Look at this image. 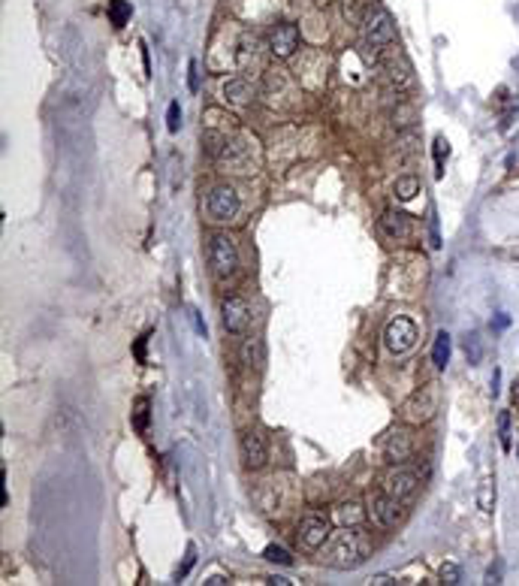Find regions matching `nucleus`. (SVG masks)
<instances>
[{
  "label": "nucleus",
  "instance_id": "obj_1",
  "mask_svg": "<svg viewBox=\"0 0 519 586\" xmlns=\"http://www.w3.org/2000/svg\"><path fill=\"white\" fill-rule=\"evenodd\" d=\"M372 553V541L365 532H357V529H341L335 532L332 538L323 544V562L329 568H338V571H350L365 562V556Z\"/></svg>",
  "mask_w": 519,
  "mask_h": 586
},
{
  "label": "nucleus",
  "instance_id": "obj_2",
  "mask_svg": "<svg viewBox=\"0 0 519 586\" xmlns=\"http://www.w3.org/2000/svg\"><path fill=\"white\" fill-rule=\"evenodd\" d=\"M206 254H209V269H211V275L218 278V282H226V278L236 275V269H238V248H236V242L226 233H211Z\"/></svg>",
  "mask_w": 519,
  "mask_h": 586
},
{
  "label": "nucleus",
  "instance_id": "obj_3",
  "mask_svg": "<svg viewBox=\"0 0 519 586\" xmlns=\"http://www.w3.org/2000/svg\"><path fill=\"white\" fill-rule=\"evenodd\" d=\"M438 414V384H426L414 393V396L402 405V420L411 426L429 423Z\"/></svg>",
  "mask_w": 519,
  "mask_h": 586
},
{
  "label": "nucleus",
  "instance_id": "obj_4",
  "mask_svg": "<svg viewBox=\"0 0 519 586\" xmlns=\"http://www.w3.org/2000/svg\"><path fill=\"white\" fill-rule=\"evenodd\" d=\"M420 483H423V475H420V468L416 466H392L387 475H384V493H389L392 499H411V495L420 490Z\"/></svg>",
  "mask_w": 519,
  "mask_h": 586
},
{
  "label": "nucleus",
  "instance_id": "obj_5",
  "mask_svg": "<svg viewBox=\"0 0 519 586\" xmlns=\"http://www.w3.org/2000/svg\"><path fill=\"white\" fill-rule=\"evenodd\" d=\"M416 339H420V329L411 317H392V321L384 327V348L389 354H408Z\"/></svg>",
  "mask_w": 519,
  "mask_h": 586
},
{
  "label": "nucleus",
  "instance_id": "obj_6",
  "mask_svg": "<svg viewBox=\"0 0 519 586\" xmlns=\"http://www.w3.org/2000/svg\"><path fill=\"white\" fill-rule=\"evenodd\" d=\"M362 28V40L365 46L372 48H387L392 46V40H396V28H392V19L387 16V12L381 6H374L369 16H365V21L360 24Z\"/></svg>",
  "mask_w": 519,
  "mask_h": 586
},
{
  "label": "nucleus",
  "instance_id": "obj_7",
  "mask_svg": "<svg viewBox=\"0 0 519 586\" xmlns=\"http://www.w3.org/2000/svg\"><path fill=\"white\" fill-rule=\"evenodd\" d=\"M221 321L230 336H245L251 324V305L242 297H226L221 302Z\"/></svg>",
  "mask_w": 519,
  "mask_h": 586
},
{
  "label": "nucleus",
  "instance_id": "obj_8",
  "mask_svg": "<svg viewBox=\"0 0 519 586\" xmlns=\"http://www.w3.org/2000/svg\"><path fill=\"white\" fill-rule=\"evenodd\" d=\"M209 215L211 221H233L238 215V194L233 185H214L209 190Z\"/></svg>",
  "mask_w": 519,
  "mask_h": 586
},
{
  "label": "nucleus",
  "instance_id": "obj_9",
  "mask_svg": "<svg viewBox=\"0 0 519 586\" xmlns=\"http://www.w3.org/2000/svg\"><path fill=\"white\" fill-rule=\"evenodd\" d=\"M296 538L299 544L305 547V550H320V547L329 541V520L318 511H311L302 517V523H299V532H296Z\"/></svg>",
  "mask_w": 519,
  "mask_h": 586
},
{
  "label": "nucleus",
  "instance_id": "obj_10",
  "mask_svg": "<svg viewBox=\"0 0 519 586\" xmlns=\"http://www.w3.org/2000/svg\"><path fill=\"white\" fill-rule=\"evenodd\" d=\"M372 517L377 520V526H384V529H396L402 523V517H404V508L399 499H392L389 493H374L372 495Z\"/></svg>",
  "mask_w": 519,
  "mask_h": 586
},
{
  "label": "nucleus",
  "instance_id": "obj_11",
  "mask_svg": "<svg viewBox=\"0 0 519 586\" xmlns=\"http://www.w3.org/2000/svg\"><path fill=\"white\" fill-rule=\"evenodd\" d=\"M299 48V28L293 21H281L275 24L269 34V52L275 58H293Z\"/></svg>",
  "mask_w": 519,
  "mask_h": 586
},
{
  "label": "nucleus",
  "instance_id": "obj_12",
  "mask_svg": "<svg viewBox=\"0 0 519 586\" xmlns=\"http://www.w3.org/2000/svg\"><path fill=\"white\" fill-rule=\"evenodd\" d=\"M414 456V438H411V432L408 429H392L389 432V438L384 444V460L389 466H402V463H408Z\"/></svg>",
  "mask_w": 519,
  "mask_h": 586
},
{
  "label": "nucleus",
  "instance_id": "obj_13",
  "mask_svg": "<svg viewBox=\"0 0 519 586\" xmlns=\"http://www.w3.org/2000/svg\"><path fill=\"white\" fill-rule=\"evenodd\" d=\"M238 451H242V460L248 468H263L266 466V444L263 438L257 436V432H242V438H238Z\"/></svg>",
  "mask_w": 519,
  "mask_h": 586
},
{
  "label": "nucleus",
  "instance_id": "obj_14",
  "mask_svg": "<svg viewBox=\"0 0 519 586\" xmlns=\"http://www.w3.org/2000/svg\"><path fill=\"white\" fill-rule=\"evenodd\" d=\"M381 230L389 239H408L411 236V221H408V215H402V212H384L381 215Z\"/></svg>",
  "mask_w": 519,
  "mask_h": 586
},
{
  "label": "nucleus",
  "instance_id": "obj_15",
  "mask_svg": "<svg viewBox=\"0 0 519 586\" xmlns=\"http://www.w3.org/2000/svg\"><path fill=\"white\" fill-rule=\"evenodd\" d=\"M238 360H242L248 369H263V363H266V348H263V341L254 339V336L242 339V348H238Z\"/></svg>",
  "mask_w": 519,
  "mask_h": 586
},
{
  "label": "nucleus",
  "instance_id": "obj_16",
  "mask_svg": "<svg viewBox=\"0 0 519 586\" xmlns=\"http://www.w3.org/2000/svg\"><path fill=\"white\" fill-rule=\"evenodd\" d=\"M362 517H365V511H362V505H360L357 499L341 502V505L335 508V520H338V526H360V523H362Z\"/></svg>",
  "mask_w": 519,
  "mask_h": 586
},
{
  "label": "nucleus",
  "instance_id": "obj_17",
  "mask_svg": "<svg viewBox=\"0 0 519 586\" xmlns=\"http://www.w3.org/2000/svg\"><path fill=\"white\" fill-rule=\"evenodd\" d=\"M224 97L230 100V103H248V100L254 97V88H251L248 79H242V76H238V79H230V82L224 85Z\"/></svg>",
  "mask_w": 519,
  "mask_h": 586
},
{
  "label": "nucleus",
  "instance_id": "obj_18",
  "mask_svg": "<svg viewBox=\"0 0 519 586\" xmlns=\"http://www.w3.org/2000/svg\"><path fill=\"white\" fill-rule=\"evenodd\" d=\"M492 505H496V478L486 475L483 480H480V487H477V508L483 514H489Z\"/></svg>",
  "mask_w": 519,
  "mask_h": 586
},
{
  "label": "nucleus",
  "instance_id": "obj_19",
  "mask_svg": "<svg viewBox=\"0 0 519 586\" xmlns=\"http://www.w3.org/2000/svg\"><path fill=\"white\" fill-rule=\"evenodd\" d=\"M432 363L438 366V369H447V363H450V333H441L435 336V345H432Z\"/></svg>",
  "mask_w": 519,
  "mask_h": 586
},
{
  "label": "nucleus",
  "instance_id": "obj_20",
  "mask_svg": "<svg viewBox=\"0 0 519 586\" xmlns=\"http://www.w3.org/2000/svg\"><path fill=\"white\" fill-rule=\"evenodd\" d=\"M374 6H377L374 0H345V16H350L353 24H362Z\"/></svg>",
  "mask_w": 519,
  "mask_h": 586
},
{
  "label": "nucleus",
  "instance_id": "obj_21",
  "mask_svg": "<svg viewBox=\"0 0 519 586\" xmlns=\"http://www.w3.org/2000/svg\"><path fill=\"white\" fill-rule=\"evenodd\" d=\"M423 190V185H420V178L416 175H402V178H396V197L402 200V202H408V200H414L416 194Z\"/></svg>",
  "mask_w": 519,
  "mask_h": 586
},
{
  "label": "nucleus",
  "instance_id": "obj_22",
  "mask_svg": "<svg viewBox=\"0 0 519 586\" xmlns=\"http://www.w3.org/2000/svg\"><path fill=\"white\" fill-rule=\"evenodd\" d=\"M148 414H151V402L145 396H139L136 405H133V429L139 432V436L148 429Z\"/></svg>",
  "mask_w": 519,
  "mask_h": 586
},
{
  "label": "nucleus",
  "instance_id": "obj_23",
  "mask_svg": "<svg viewBox=\"0 0 519 586\" xmlns=\"http://www.w3.org/2000/svg\"><path fill=\"white\" fill-rule=\"evenodd\" d=\"M109 19L115 28H124V24L130 21V4L127 0H112L109 4Z\"/></svg>",
  "mask_w": 519,
  "mask_h": 586
},
{
  "label": "nucleus",
  "instance_id": "obj_24",
  "mask_svg": "<svg viewBox=\"0 0 519 586\" xmlns=\"http://www.w3.org/2000/svg\"><path fill=\"white\" fill-rule=\"evenodd\" d=\"M432 155H435V173H438V175H444V163H447V158H450V143H447L444 136H435Z\"/></svg>",
  "mask_w": 519,
  "mask_h": 586
},
{
  "label": "nucleus",
  "instance_id": "obj_25",
  "mask_svg": "<svg viewBox=\"0 0 519 586\" xmlns=\"http://www.w3.org/2000/svg\"><path fill=\"white\" fill-rule=\"evenodd\" d=\"M465 356H468V363H471V366H477L480 356H483V345H480V336H477V333H471V336L465 339Z\"/></svg>",
  "mask_w": 519,
  "mask_h": 586
},
{
  "label": "nucleus",
  "instance_id": "obj_26",
  "mask_svg": "<svg viewBox=\"0 0 519 586\" xmlns=\"http://www.w3.org/2000/svg\"><path fill=\"white\" fill-rule=\"evenodd\" d=\"M438 577H441V583L456 586V583H462V568L456 562H444V565H441V571H438Z\"/></svg>",
  "mask_w": 519,
  "mask_h": 586
},
{
  "label": "nucleus",
  "instance_id": "obj_27",
  "mask_svg": "<svg viewBox=\"0 0 519 586\" xmlns=\"http://www.w3.org/2000/svg\"><path fill=\"white\" fill-rule=\"evenodd\" d=\"M263 559H269V562H278V565H290V562H293V556H290V553L284 550V547H278V544H269V547H266V550H263Z\"/></svg>",
  "mask_w": 519,
  "mask_h": 586
},
{
  "label": "nucleus",
  "instance_id": "obj_28",
  "mask_svg": "<svg viewBox=\"0 0 519 586\" xmlns=\"http://www.w3.org/2000/svg\"><path fill=\"white\" fill-rule=\"evenodd\" d=\"M498 438H501V448L510 451V414L508 411L498 414Z\"/></svg>",
  "mask_w": 519,
  "mask_h": 586
},
{
  "label": "nucleus",
  "instance_id": "obj_29",
  "mask_svg": "<svg viewBox=\"0 0 519 586\" xmlns=\"http://www.w3.org/2000/svg\"><path fill=\"white\" fill-rule=\"evenodd\" d=\"M179 127H182V109H179V103H169V109H167V130L179 133Z\"/></svg>",
  "mask_w": 519,
  "mask_h": 586
},
{
  "label": "nucleus",
  "instance_id": "obj_30",
  "mask_svg": "<svg viewBox=\"0 0 519 586\" xmlns=\"http://www.w3.org/2000/svg\"><path fill=\"white\" fill-rule=\"evenodd\" d=\"M187 88H191L194 94L199 91V63H196V61L187 63Z\"/></svg>",
  "mask_w": 519,
  "mask_h": 586
},
{
  "label": "nucleus",
  "instance_id": "obj_31",
  "mask_svg": "<svg viewBox=\"0 0 519 586\" xmlns=\"http://www.w3.org/2000/svg\"><path fill=\"white\" fill-rule=\"evenodd\" d=\"M486 583H501V562H496L486 571Z\"/></svg>",
  "mask_w": 519,
  "mask_h": 586
},
{
  "label": "nucleus",
  "instance_id": "obj_32",
  "mask_svg": "<svg viewBox=\"0 0 519 586\" xmlns=\"http://www.w3.org/2000/svg\"><path fill=\"white\" fill-rule=\"evenodd\" d=\"M510 405H513V408L519 411V381H516V384L510 387Z\"/></svg>",
  "mask_w": 519,
  "mask_h": 586
},
{
  "label": "nucleus",
  "instance_id": "obj_33",
  "mask_svg": "<svg viewBox=\"0 0 519 586\" xmlns=\"http://www.w3.org/2000/svg\"><path fill=\"white\" fill-rule=\"evenodd\" d=\"M209 586H224V583H230V577H221V575H211L209 580H206Z\"/></svg>",
  "mask_w": 519,
  "mask_h": 586
},
{
  "label": "nucleus",
  "instance_id": "obj_34",
  "mask_svg": "<svg viewBox=\"0 0 519 586\" xmlns=\"http://www.w3.org/2000/svg\"><path fill=\"white\" fill-rule=\"evenodd\" d=\"M145 339H148V336H142V339L136 341V356H139V360H145Z\"/></svg>",
  "mask_w": 519,
  "mask_h": 586
},
{
  "label": "nucleus",
  "instance_id": "obj_35",
  "mask_svg": "<svg viewBox=\"0 0 519 586\" xmlns=\"http://www.w3.org/2000/svg\"><path fill=\"white\" fill-rule=\"evenodd\" d=\"M266 583H278V586H290L287 577H266Z\"/></svg>",
  "mask_w": 519,
  "mask_h": 586
},
{
  "label": "nucleus",
  "instance_id": "obj_36",
  "mask_svg": "<svg viewBox=\"0 0 519 586\" xmlns=\"http://www.w3.org/2000/svg\"><path fill=\"white\" fill-rule=\"evenodd\" d=\"M513 257H516V260H519V251H513Z\"/></svg>",
  "mask_w": 519,
  "mask_h": 586
}]
</instances>
